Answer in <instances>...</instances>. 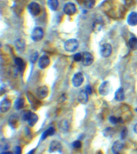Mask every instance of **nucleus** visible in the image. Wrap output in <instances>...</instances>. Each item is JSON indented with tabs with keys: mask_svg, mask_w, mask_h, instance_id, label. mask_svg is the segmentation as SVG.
Returning a JSON list of instances; mask_svg holds the SVG:
<instances>
[{
	"mask_svg": "<svg viewBox=\"0 0 137 154\" xmlns=\"http://www.w3.org/2000/svg\"><path fill=\"white\" fill-rule=\"evenodd\" d=\"M79 47V43L75 38H70L65 43V49L66 51L74 52L77 50Z\"/></svg>",
	"mask_w": 137,
	"mask_h": 154,
	"instance_id": "f257e3e1",
	"label": "nucleus"
},
{
	"mask_svg": "<svg viewBox=\"0 0 137 154\" xmlns=\"http://www.w3.org/2000/svg\"><path fill=\"white\" fill-rule=\"evenodd\" d=\"M44 36L43 30L39 27H35L31 33V38L34 42H39L40 41Z\"/></svg>",
	"mask_w": 137,
	"mask_h": 154,
	"instance_id": "f03ea898",
	"label": "nucleus"
},
{
	"mask_svg": "<svg viewBox=\"0 0 137 154\" xmlns=\"http://www.w3.org/2000/svg\"><path fill=\"white\" fill-rule=\"evenodd\" d=\"M94 57L93 55L88 52H84L82 55V63L85 66H89L93 64Z\"/></svg>",
	"mask_w": 137,
	"mask_h": 154,
	"instance_id": "7ed1b4c3",
	"label": "nucleus"
},
{
	"mask_svg": "<svg viewBox=\"0 0 137 154\" xmlns=\"http://www.w3.org/2000/svg\"><path fill=\"white\" fill-rule=\"evenodd\" d=\"M28 10L33 16H38L40 12V5L35 2H32L28 6Z\"/></svg>",
	"mask_w": 137,
	"mask_h": 154,
	"instance_id": "20e7f679",
	"label": "nucleus"
},
{
	"mask_svg": "<svg viewBox=\"0 0 137 154\" xmlns=\"http://www.w3.org/2000/svg\"><path fill=\"white\" fill-rule=\"evenodd\" d=\"M63 12L69 16L74 15L76 13V6L72 3H67L63 7Z\"/></svg>",
	"mask_w": 137,
	"mask_h": 154,
	"instance_id": "39448f33",
	"label": "nucleus"
},
{
	"mask_svg": "<svg viewBox=\"0 0 137 154\" xmlns=\"http://www.w3.org/2000/svg\"><path fill=\"white\" fill-rule=\"evenodd\" d=\"M84 81V75L81 72H78L75 74L72 78L73 85L75 88H79L82 85Z\"/></svg>",
	"mask_w": 137,
	"mask_h": 154,
	"instance_id": "423d86ee",
	"label": "nucleus"
},
{
	"mask_svg": "<svg viewBox=\"0 0 137 154\" xmlns=\"http://www.w3.org/2000/svg\"><path fill=\"white\" fill-rule=\"evenodd\" d=\"M112 52V46L109 43H104L101 46L100 53L103 57L107 58L111 55Z\"/></svg>",
	"mask_w": 137,
	"mask_h": 154,
	"instance_id": "0eeeda50",
	"label": "nucleus"
},
{
	"mask_svg": "<svg viewBox=\"0 0 137 154\" xmlns=\"http://www.w3.org/2000/svg\"><path fill=\"white\" fill-rule=\"evenodd\" d=\"M49 94V89L47 86L43 85L40 87L36 91L37 97L40 99H43L48 96Z\"/></svg>",
	"mask_w": 137,
	"mask_h": 154,
	"instance_id": "6e6552de",
	"label": "nucleus"
},
{
	"mask_svg": "<svg viewBox=\"0 0 137 154\" xmlns=\"http://www.w3.org/2000/svg\"><path fill=\"white\" fill-rule=\"evenodd\" d=\"M50 64L49 57L46 55H43L40 57L38 62V66L42 69H45Z\"/></svg>",
	"mask_w": 137,
	"mask_h": 154,
	"instance_id": "1a4fd4ad",
	"label": "nucleus"
},
{
	"mask_svg": "<svg viewBox=\"0 0 137 154\" xmlns=\"http://www.w3.org/2000/svg\"><path fill=\"white\" fill-rule=\"evenodd\" d=\"M109 90H110V83L108 81L102 83L99 88V92L102 96L107 95Z\"/></svg>",
	"mask_w": 137,
	"mask_h": 154,
	"instance_id": "9d476101",
	"label": "nucleus"
},
{
	"mask_svg": "<svg viewBox=\"0 0 137 154\" xmlns=\"http://www.w3.org/2000/svg\"><path fill=\"white\" fill-rule=\"evenodd\" d=\"M62 146L61 144L57 140H54L52 141L49 146V153H54L56 152H61L62 150Z\"/></svg>",
	"mask_w": 137,
	"mask_h": 154,
	"instance_id": "9b49d317",
	"label": "nucleus"
},
{
	"mask_svg": "<svg viewBox=\"0 0 137 154\" xmlns=\"http://www.w3.org/2000/svg\"><path fill=\"white\" fill-rule=\"evenodd\" d=\"M12 106V102L8 99H4L0 103V111L1 113H6Z\"/></svg>",
	"mask_w": 137,
	"mask_h": 154,
	"instance_id": "f8f14e48",
	"label": "nucleus"
},
{
	"mask_svg": "<svg viewBox=\"0 0 137 154\" xmlns=\"http://www.w3.org/2000/svg\"><path fill=\"white\" fill-rule=\"evenodd\" d=\"M27 98H28V99L29 102H30L32 106V108L33 109L36 110L40 107V101L38 99H36L33 94L29 93L28 94H27Z\"/></svg>",
	"mask_w": 137,
	"mask_h": 154,
	"instance_id": "ddd939ff",
	"label": "nucleus"
},
{
	"mask_svg": "<svg viewBox=\"0 0 137 154\" xmlns=\"http://www.w3.org/2000/svg\"><path fill=\"white\" fill-rule=\"evenodd\" d=\"M78 101L82 104H86L88 101V94L86 90H81L78 96Z\"/></svg>",
	"mask_w": 137,
	"mask_h": 154,
	"instance_id": "4468645a",
	"label": "nucleus"
},
{
	"mask_svg": "<svg viewBox=\"0 0 137 154\" xmlns=\"http://www.w3.org/2000/svg\"><path fill=\"white\" fill-rule=\"evenodd\" d=\"M38 120H39L38 116L35 113L31 111L30 113L28 119H27V122H28V123L30 126L33 127L36 123H37Z\"/></svg>",
	"mask_w": 137,
	"mask_h": 154,
	"instance_id": "2eb2a0df",
	"label": "nucleus"
},
{
	"mask_svg": "<svg viewBox=\"0 0 137 154\" xmlns=\"http://www.w3.org/2000/svg\"><path fill=\"white\" fill-rule=\"evenodd\" d=\"M127 24L131 26H135L137 25V13L133 12H131L127 19Z\"/></svg>",
	"mask_w": 137,
	"mask_h": 154,
	"instance_id": "dca6fc26",
	"label": "nucleus"
},
{
	"mask_svg": "<svg viewBox=\"0 0 137 154\" xmlns=\"http://www.w3.org/2000/svg\"><path fill=\"white\" fill-rule=\"evenodd\" d=\"M56 133V129L54 127H50L48 130L44 131L41 136V140H45L48 137L52 136Z\"/></svg>",
	"mask_w": 137,
	"mask_h": 154,
	"instance_id": "f3484780",
	"label": "nucleus"
},
{
	"mask_svg": "<svg viewBox=\"0 0 137 154\" xmlns=\"http://www.w3.org/2000/svg\"><path fill=\"white\" fill-rule=\"evenodd\" d=\"M125 98V95L124 90L123 88H120L118 89L115 93V99L118 102L123 101Z\"/></svg>",
	"mask_w": 137,
	"mask_h": 154,
	"instance_id": "a211bd4d",
	"label": "nucleus"
},
{
	"mask_svg": "<svg viewBox=\"0 0 137 154\" xmlns=\"http://www.w3.org/2000/svg\"><path fill=\"white\" fill-rule=\"evenodd\" d=\"M58 127L62 132H67L69 128V123L67 119L61 120L58 124Z\"/></svg>",
	"mask_w": 137,
	"mask_h": 154,
	"instance_id": "6ab92c4d",
	"label": "nucleus"
},
{
	"mask_svg": "<svg viewBox=\"0 0 137 154\" xmlns=\"http://www.w3.org/2000/svg\"><path fill=\"white\" fill-rule=\"evenodd\" d=\"M15 63L16 64L19 71L21 74L23 73V72L24 71V69H25V63L23 60L21 59V58L17 57L15 60Z\"/></svg>",
	"mask_w": 137,
	"mask_h": 154,
	"instance_id": "aec40b11",
	"label": "nucleus"
},
{
	"mask_svg": "<svg viewBox=\"0 0 137 154\" xmlns=\"http://www.w3.org/2000/svg\"><path fill=\"white\" fill-rule=\"evenodd\" d=\"M123 147H124L123 143H122L120 141H116L113 144L112 147V150L114 153H118L119 151H120L123 149Z\"/></svg>",
	"mask_w": 137,
	"mask_h": 154,
	"instance_id": "412c9836",
	"label": "nucleus"
},
{
	"mask_svg": "<svg viewBox=\"0 0 137 154\" xmlns=\"http://www.w3.org/2000/svg\"><path fill=\"white\" fill-rule=\"evenodd\" d=\"M15 46L18 51H24L25 47V42L22 38H18L15 41Z\"/></svg>",
	"mask_w": 137,
	"mask_h": 154,
	"instance_id": "4be33fe9",
	"label": "nucleus"
},
{
	"mask_svg": "<svg viewBox=\"0 0 137 154\" xmlns=\"http://www.w3.org/2000/svg\"><path fill=\"white\" fill-rule=\"evenodd\" d=\"M48 6L52 11H56L58 7L59 3L58 0H48Z\"/></svg>",
	"mask_w": 137,
	"mask_h": 154,
	"instance_id": "5701e85b",
	"label": "nucleus"
},
{
	"mask_svg": "<svg viewBox=\"0 0 137 154\" xmlns=\"http://www.w3.org/2000/svg\"><path fill=\"white\" fill-rule=\"evenodd\" d=\"M18 120H19V118L17 116H12L8 120L9 126H10L12 128H15L17 126Z\"/></svg>",
	"mask_w": 137,
	"mask_h": 154,
	"instance_id": "b1692460",
	"label": "nucleus"
},
{
	"mask_svg": "<svg viewBox=\"0 0 137 154\" xmlns=\"http://www.w3.org/2000/svg\"><path fill=\"white\" fill-rule=\"evenodd\" d=\"M115 133V131L113 128L108 127L103 131V135L105 137H111Z\"/></svg>",
	"mask_w": 137,
	"mask_h": 154,
	"instance_id": "393cba45",
	"label": "nucleus"
},
{
	"mask_svg": "<svg viewBox=\"0 0 137 154\" xmlns=\"http://www.w3.org/2000/svg\"><path fill=\"white\" fill-rule=\"evenodd\" d=\"M25 105V100L23 98L17 99L15 104V107L16 110H21L22 109Z\"/></svg>",
	"mask_w": 137,
	"mask_h": 154,
	"instance_id": "a878e982",
	"label": "nucleus"
},
{
	"mask_svg": "<svg viewBox=\"0 0 137 154\" xmlns=\"http://www.w3.org/2000/svg\"><path fill=\"white\" fill-rule=\"evenodd\" d=\"M129 46L132 50H137V38L135 37H132L129 39Z\"/></svg>",
	"mask_w": 137,
	"mask_h": 154,
	"instance_id": "bb28decb",
	"label": "nucleus"
},
{
	"mask_svg": "<svg viewBox=\"0 0 137 154\" xmlns=\"http://www.w3.org/2000/svg\"><path fill=\"white\" fill-rule=\"evenodd\" d=\"M96 3L95 0H84V6L87 8H92Z\"/></svg>",
	"mask_w": 137,
	"mask_h": 154,
	"instance_id": "cd10ccee",
	"label": "nucleus"
},
{
	"mask_svg": "<svg viewBox=\"0 0 137 154\" xmlns=\"http://www.w3.org/2000/svg\"><path fill=\"white\" fill-rule=\"evenodd\" d=\"M38 57H39V53L35 52L33 54H31V55L30 56V62L32 63H35L36 62V61L38 60Z\"/></svg>",
	"mask_w": 137,
	"mask_h": 154,
	"instance_id": "c85d7f7f",
	"label": "nucleus"
},
{
	"mask_svg": "<svg viewBox=\"0 0 137 154\" xmlns=\"http://www.w3.org/2000/svg\"><path fill=\"white\" fill-rule=\"evenodd\" d=\"M127 134H128V131H127V130L126 128H124L122 130V131L121 132L120 134V138L122 140H124L126 138L127 136Z\"/></svg>",
	"mask_w": 137,
	"mask_h": 154,
	"instance_id": "c756f323",
	"label": "nucleus"
},
{
	"mask_svg": "<svg viewBox=\"0 0 137 154\" xmlns=\"http://www.w3.org/2000/svg\"><path fill=\"white\" fill-rule=\"evenodd\" d=\"M72 146L74 148L76 149H79L82 146V143L80 140H76L72 143Z\"/></svg>",
	"mask_w": 137,
	"mask_h": 154,
	"instance_id": "7c9ffc66",
	"label": "nucleus"
},
{
	"mask_svg": "<svg viewBox=\"0 0 137 154\" xmlns=\"http://www.w3.org/2000/svg\"><path fill=\"white\" fill-rule=\"evenodd\" d=\"M74 59L75 61H76L77 62L82 61V55L80 53H76L74 55Z\"/></svg>",
	"mask_w": 137,
	"mask_h": 154,
	"instance_id": "2f4dec72",
	"label": "nucleus"
},
{
	"mask_svg": "<svg viewBox=\"0 0 137 154\" xmlns=\"http://www.w3.org/2000/svg\"><path fill=\"white\" fill-rule=\"evenodd\" d=\"M30 112H31L30 111H25L24 114H23V116H22V119L24 121H27V119H28V118H29V116Z\"/></svg>",
	"mask_w": 137,
	"mask_h": 154,
	"instance_id": "473e14b6",
	"label": "nucleus"
},
{
	"mask_svg": "<svg viewBox=\"0 0 137 154\" xmlns=\"http://www.w3.org/2000/svg\"><path fill=\"white\" fill-rule=\"evenodd\" d=\"M109 121H110V122H111L113 124H116L118 122V119L115 116H112L109 118Z\"/></svg>",
	"mask_w": 137,
	"mask_h": 154,
	"instance_id": "72a5a7b5",
	"label": "nucleus"
},
{
	"mask_svg": "<svg viewBox=\"0 0 137 154\" xmlns=\"http://www.w3.org/2000/svg\"><path fill=\"white\" fill-rule=\"evenodd\" d=\"M22 153V149L20 146H17L15 147V154H21Z\"/></svg>",
	"mask_w": 137,
	"mask_h": 154,
	"instance_id": "f704fd0d",
	"label": "nucleus"
},
{
	"mask_svg": "<svg viewBox=\"0 0 137 154\" xmlns=\"http://www.w3.org/2000/svg\"><path fill=\"white\" fill-rule=\"evenodd\" d=\"M85 90L87 92V93L88 94H91V93H92V89H91V86L89 85H87L86 87V90Z\"/></svg>",
	"mask_w": 137,
	"mask_h": 154,
	"instance_id": "c9c22d12",
	"label": "nucleus"
},
{
	"mask_svg": "<svg viewBox=\"0 0 137 154\" xmlns=\"http://www.w3.org/2000/svg\"><path fill=\"white\" fill-rule=\"evenodd\" d=\"M66 100V97H65V95H62L61 96V97L59 98V99H58V102L59 103H63V102H65V101Z\"/></svg>",
	"mask_w": 137,
	"mask_h": 154,
	"instance_id": "e433bc0d",
	"label": "nucleus"
},
{
	"mask_svg": "<svg viewBox=\"0 0 137 154\" xmlns=\"http://www.w3.org/2000/svg\"><path fill=\"white\" fill-rule=\"evenodd\" d=\"M84 137H85V135L84 134H81L80 136L79 137V140H83L84 139Z\"/></svg>",
	"mask_w": 137,
	"mask_h": 154,
	"instance_id": "4c0bfd02",
	"label": "nucleus"
},
{
	"mask_svg": "<svg viewBox=\"0 0 137 154\" xmlns=\"http://www.w3.org/2000/svg\"><path fill=\"white\" fill-rule=\"evenodd\" d=\"M1 154H13V153L10 151H5V152H1Z\"/></svg>",
	"mask_w": 137,
	"mask_h": 154,
	"instance_id": "58836bf2",
	"label": "nucleus"
},
{
	"mask_svg": "<svg viewBox=\"0 0 137 154\" xmlns=\"http://www.w3.org/2000/svg\"><path fill=\"white\" fill-rule=\"evenodd\" d=\"M35 149H31L30 151H29L28 153H27L26 154H34V152H35Z\"/></svg>",
	"mask_w": 137,
	"mask_h": 154,
	"instance_id": "ea45409f",
	"label": "nucleus"
},
{
	"mask_svg": "<svg viewBox=\"0 0 137 154\" xmlns=\"http://www.w3.org/2000/svg\"><path fill=\"white\" fill-rule=\"evenodd\" d=\"M134 132H135L136 134H137V123L135 125V127H134Z\"/></svg>",
	"mask_w": 137,
	"mask_h": 154,
	"instance_id": "a19ab883",
	"label": "nucleus"
},
{
	"mask_svg": "<svg viewBox=\"0 0 137 154\" xmlns=\"http://www.w3.org/2000/svg\"><path fill=\"white\" fill-rule=\"evenodd\" d=\"M115 154H119V153H115Z\"/></svg>",
	"mask_w": 137,
	"mask_h": 154,
	"instance_id": "79ce46f5",
	"label": "nucleus"
}]
</instances>
